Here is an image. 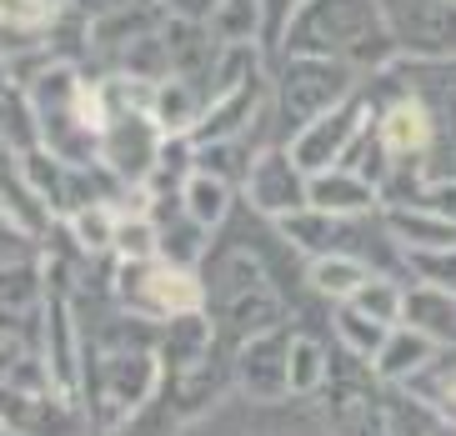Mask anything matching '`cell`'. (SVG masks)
Here are the masks:
<instances>
[{
  "label": "cell",
  "mask_w": 456,
  "mask_h": 436,
  "mask_svg": "<svg viewBox=\"0 0 456 436\" xmlns=\"http://www.w3.org/2000/svg\"><path fill=\"white\" fill-rule=\"evenodd\" d=\"M196 201H201V206H196V211L206 216V221H211V216H221V206H226V191H216V185H196Z\"/></svg>",
  "instance_id": "cell-14"
},
{
  "label": "cell",
  "mask_w": 456,
  "mask_h": 436,
  "mask_svg": "<svg viewBox=\"0 0 456 436\" xmlns=\"http://www.w3.org/2000/svg\"><path fill=\"white\" fill-rule=\"evenodd\" d=\"M322 376H326L322 346H311V341H296L291 351H286V382H291L296 391H311V386H322Z\"/></svg>",
  "instance_id": "cell-13"
},
{
  "label": "cell",
  "mask_w": 456,
  "mask_h": 436,
  "mask_svg": "<svg viewBox=\"0 0 456 436\" xmlns=\"http://www.w3.org/2000/svg\"><path fill=\"white\" fill-rule=\"evenodd\" d=\"M351 306L366 311L371 321H381V326H391V321L406 311V296H396V286H387V281H366V286L351 296Z\"/></svg>",
  "instance_id": "cell-11"
},
{
  "label": "cell",
  "mask_w": 456,
  "mask_h": 436,
  "mask_svg": "<svg viewBox=\"0 0 456 436\" xmlns=\"http://www.w3.org/2000/svg\"><path fill=\"white\" fill-rule=\"evenodd\" d=\"M301 166H291L286 156H271L261 171H256V201L266 211H296L301 206Z\"/></svg>",
  "instance_id": "cell-7"
},
{
  "label": "cell",
  "mask_w": 456,
  "mask_h": 436,
  "mask_svg": "<svg viewBox=\"0 0 456 436\" xmlns=\"http://www.w3.org/2000/svg\"><path fill=\"white\" fill-rule=\"evenodd\" d=\"M427 357H431V341H427V331H416V326L387 336V346L376 351V361H381V376H406V371H416Z\"/></svg>",
  "instance_id": "cell-10"
},
{
  "label": "cell",
  "mask_w": 456,
  "mask_h": 436,
  "mask_svg": "<svg viewBox=\"0 0 456 436\" xmlns=\"http://www.w3.org/2000/svg\"><path fill=\"white\" fill-rule=\"evenodd\" d=\"M366 266L356 256H322V261L311 266V286L326 291V296H356L366 286Z\"/></svg>",
  "instance_id": "cell-9"
},
{
  "label": "cell",
  "mask_w": 456,
  "mask_h": 436,
  "mask_svg": "<svg viewBox=\"0 0 456 436\" xmlns=\"http://www.w3.org/2000/svg\"><path fill=\"white\" fill-rule=\"evenodd\" d=\"M402 55L456 61V0H376Z\"/></svg>",
  "instance_id": "cell-2"
},
{
  "label": "cell",
  "mask_w": 456,
  "mask_h": 436,
  "mask_svg": "<svg viewBox=\"0 0 456 436\" xmlns=\"http://www.w3.org/2000/svg\"><path fill=\"white\" fill-rule=\"evenodd\" d=\"M336 326H341V336H346V341L356 346L362 357H376V351L387 346V336H391V331L381 326V321H371V317H366V311H356V306H346V311H341V321H336Z\"/></svg>",
  "instance_id": "cell-12"
},
{
  "label": "cell",
  "mask_w": 456,
  "mask_h": 436,
  "mask_svg": "<svg viewBox=\"0 0 456 436\" xmlns=\"http://www.w3.org/2000/svg\"><path fill=\"white\" fill-rule=\"evenodd\" d=\"M311 206L326 216H356L371 206V185L356 171H316V181H311Z\"/></svg>",
  "instance_id": "cell-6"
},
{
  "label": "cell",
  "mask_w": 456,
  "mask_h": 436,
  "mask_svg": "<svg viewBox=\"0 0 456 436\" xmlns=\"http://www.w3.org/2000/svg\"><path fill=\"white\" fill-rule=\"evenodd\" d=\"M391 231L406 236V241H416L421 251H452V246H456V221H446L442 211H427V216L396 211V216H391Z\"/></svg>",
  "instance_id": "cell-8"
},
{
  "label": "cell",
  "mask_w": 456,
  "mask_h": 436,
  "mask_svg": "<svg viewBox=\"0 0 456 436\" xmlns=\"http://www.w3.org/2000/svg\"><path fill=\"white\" fill-rule=\"evenodd\" d=\"M431 136H436V120H431V111L421 106V101H396V106L381 116V126H376V141H381V151H387L391 160H411L421 156L431 145Z\"/></svg>",
  "instance_id": "cell-5"
},
{
  "label": "cell",
  "mask_w": 456,
  "mask_h": 436,
  "mask_svg": "<svg viewBox=\"0 0 456 436\" xmlns=\"http://www.w3.org/2000/svg\"><path fill=\"white\" fill-rule=\"evenodd\" d=\"M291 45L301 55L346 61V66H387L396 40H391L376 0H306L291 21Z\"/></svg>",
  "instance_id": "cell-1"
},
{
  "label": "cell",
  "mask_w": 456,
  "mask_h": 436,
  "mask_svg": "<svg viewBox=\"0 0 456 436\" xmlns=\"http://www.w3.org/2000/svg\"><path fill=\"white\" fill-rule=\"evenodd\" d=\"M362 126H366L362 95H346L336 111L316 116L301 131V141H296V166L301 171H331V166H341V151H351V145L362 141Z\"/></svg>",
  "instance_id": "cell-4"
},
{
  "label": "cell",
  "mask_w": 456,
  "mask_h": 436,
  "mask_svg": "<svg viewBox=\"0 0 456 436\" xmlns=\"http://www.w3.org/2000/svg\"><path fill=\"white\" fill-rule=\"evenodd\" d=\"M431 211H442L446 221H456V185H436L431 191Z\"/></svg>",
  "instance_id": "cell-15"
},
{
  "label": "cell",
  "mask_w": 456,
  "mask_h": 436,
  "mask_svg": "<svg viewBox=\"0 0 456 436\" xmlns=\"http://www.w3.org/2000/svg\"><path fill=\"white\" fill-rule=\"evenodd\" d=\"M356 86V66L346 61H322V55H301L281 80V116L291 131H306L316 116L336 111Z\"/></svg>",
  "instance_id": "cell-3"
}]
</instances>
